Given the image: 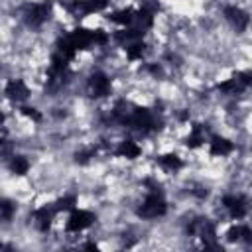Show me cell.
<instances>
[{"label": "cell", "instance_id": "cell-1", "mask_svg": "<svg viewBox=\"0 0 252 252\" xmlns=\"http://www.w3.org/2000/svg\"><path fill=\"white\" fill-rule=\"evenodd\" d=\"M161 120L150 110V108H144V106H134V112L130 116V122L128 126L142 132V134H150L154 130H159L161 128Z\"/></svg>", "mask_w": 252, "mask_h": 252}, {"label": "cell", "instance_id": "cell-2", "mask_svg": "<svg viewBox=\"0 0 252 252\" xmlns=\"http://www.w3.org/2000/svg\"><path fill=\"white\" fill-rule=\"evenodd\" d=\"M189 234L193 236H199L203 242H205V248H219V244L215 242V236H217V226L213 220L205 219V217H199L195 219L189 226H187Z\"/></svg>", "mask_w": 252, "mask_h": 252}, {"label": "cell", "instance_id": "cell-3", "mask_svg": "<svg viewBox=\"0 0 252 252\" xmlns=\"http://www.w3.org/2000/svg\"><path fill=\"white\" fill-rule=\"evenodd\" d=\"M165 211H167V203H165V199L161 197V193H159V191H152V193L144 199L142 207L138 209V215H140L142 219H158V217H163Z\"/></svg>", "mask_w": 252, "mask_h": 252}, {"label": "cell", "instance_id": "cell-4", "mask_svg": "<svg viewBox=\"0 0 252 252\" xmlns=\"http://www.w3.org/2000/svg\"><path fill=\"white\" fill-rule=\"evenodd\" d=\"M22 18L28 26L37 28L49 18V6H45V4H28V6H24Z\"/></svg>", "mask_w": 252, "mask_h": 252}, {"label": "cell", "instance_id": "cell-5", "mask_svg": "<svg viewBox=\"0 0 252 252\" xmlns=\"http://www.w3.org/2000/svg\"><path fill=\"white\" fill-rule=\"evenodd\" d=\"M87 89H89V94L94 96V98H100V96H106L110 94V79L104 75V73H93L89 77V83H87Z\"/></svg>", "mask_w": 252, "mask_h": 252}, {"label": "cell", "instance_id": "cell-6", "mask_svg": "<svg viewBox=\"0 0 252 252\" xmlns=\"http://www.w3.org/2000/svg\"><path fill=\"white\" fill-rule=\"evenodd\" d=\"M94 220V215L89 213V211H83V209H73L71 211V217L67 220V230L69 232H81L85 228H89Z\"/></svg>", "mask_w": 252, "mask_h": 252}, {"label": "cell", "instance_id": "cell-7", "mask_svg": "<svg viewBox=\"0 0 252 252\" xmlns=\"http://www.w3.org/2000/svg\"><path fill=\"white\" fill-rule=\"evenodd\" d=\"M55 213H57L55 205H43V207L35 209V211H33V215H32V219H33V222H35L37 230L47 232V230H49V226H51V220H53Z\"/></svg>", "mask_w": 252, "mask_h": 252}, {"label": "cell", "instance_id": "cell-8", "mask_svg": "<svg viewBox=\"0 0 252 252\" xmlns=\"http://www.w3.org/2000/svg\"><path fill=\"white\" fill-rule=\"evenodd\" d=\"M224 18L228 20V24H230L236 32H244V30L248 28V22H250L248 14H246L242 8H238V6H226V8H224Z\"/></svg>", "mask_w": 252, "mask_h": 252}, {"label": "cell", "instance_id": "cell-9", "mask_svg": "<svg viewBox=\"0 0 252 252\" xmlns=\"http://www.w3.org/2000/svg\"><path fill=\"white\" fill-rule=\"evenodd\" d=\"M222 205L226 207V211L232 219H242L248 211L246 199L242 195H226V197H222Z\"/></svg>", "mask_w": 252, "mask_h": 252}, {"label": "cell", "instance_id": "cell-10", "mask_svg": "<svg viewBox=\"0 0 252 252\" xmlns=\"http://www.w3.org/2000/svg\"><path fill=\"white\" fill-rule=\"evenodd\" d=\"M69 39H71V43H73V47H75L77 51H79V49H89V47L94 43L93 32L87 30V28H77V30H73V32L69 33Z\"/></svg>", "mask_w": 252, "mask_h": 252}, {"label": "cell", "instance_id": "cell-11", "mask_svg": "<svg viewBox=\"0 0 252 252\" xmlns=\"http://www.w3.org/2000/svg\"><path fill=\"white\" fill-rule=\"evenodd\" d=\"M6 96H8L10 100H14V102H22V100H26V98L30 96V89H28V85H26L24 81L12 79V81L6 85Z\"/></svg>", "mask_w": 252, "mask_h": 252}, {"label": "cell", "instance_id": "cell-12", "mask_svg": "<svg viewBox=\"0 0 252 252\" xmlns=\"http://www.w3.org/2000/svg\"><path fill=\"white\" fill-rule=\"evenodd\" d=\"M211 156H228L232 150H234V146H232V142L230 140H226V138H222V136H211Z\"/></svg>", "mask_w": 252, "mask_h": 252}, {"label": "cell", "instance_id": "cell-13", "mask_svg": "<svg viewBox=\"0 0 252 252\" xmlns=\"http://www.w3.org/2000/svg\"><path fill=\"white\" fill-rule=\"evenodd\" d=\"M132 112H134V104H130L128 100H118V102L114 104V112H112V116H114V120H118L120 124L128 126Z\"/></svg>", "mask_w": 252, "mask_h": 252}, {"label": "cell", "instance_id": "cell-14", "mask_svg": "<svg viewBox=\"0 0 252 252\" xmlns=\"http://www.w3.org/2000/svg\"><path fill=\"white\" fill-rule=\"evenodd\" d=\"M220 93H224V94H240L244 89H246V85L238 79V75L234 73L230 79H226L224 83H219V87H217Z\"/></svg>", "mask_w": 252, "mask_h": 252}, {"label": "cell", "instance_id": "cell-15", "mask_svg": "<svg viewBox=\"0 0 252 252\" xmlns=\"http://www.w3.org/2000/svg\"><path fill=\"white\" fill-rule=\"evenodd\" d=\"M140 154H142V150H140V146H138L134 140H124V142H120L118 148H116V156L126 158V159H136Z\"/></svg>", "mask_w": 252, "mask_h": 252}, {"label": "cell", "instance_id": "cell-16", "mask_svg": "<svg viewBox=\"0 0 252 252\" xmlns=\"http://www.w3.org/2000/svg\"><path fill=\"white\" fill-rule=\"evenodd\" d=\"M142 35H144V32H142V30H138V28H130V30H126V28H124V30H120V32H116V33H114V39L126 47L128 43H134V41L142 39Z\"/></svg>", "mask_w": 252, "mask_h": 252}, {"label": "cell", "instance_id": "cell-17", "mask_svg": "<svg viewBox=\"0 0 252 252\" xmlns=\"http://www.w3.org/2000/svg\"><path fill=\"white\" fill-rule=\"evenodd\" d=\"M250 236H252V230L246 224H234V226H230L226 230V240L228 242H240V240L246 242Z\"/></svg>", "mask_w": 252, "mask_h": 252}, {"label": "cell", "instance_id": "cell-18", "mask_svg": "<svg viewBox=\"0 0 252 252\" xmlns=\"http://www.w3.org/2000/svg\"><path fill=\"white\" fill-rule=\"evenodd\" d=\"M203 144H205V126L203 124H193L191 134L185 138V146L191 148V150H195V148H199Z\"/></svg>", "mask_w": 252, "mask_h": 252}, {"label": "cell", "instance_id": "cell-19", "mask_svg": "<svg viewBox=\"0 0 252 252\" xmlns=\"http://www.w3.org/2000/svg\"><path fill=\"white\" fill-rule=\"evenodd\" d=\"M134 18H136V10H134V8H122V10H118V12H114V14L108 16L110 22L120 24V26H130V24H134Z\"/></svg>", "mask_w": 252, "mask_h": 252}, {"label": "cell", "instance_id": "cell-20", "mask_svg": "<svg viewBox=\"0 0 252 252\" xmlns=\"http://www.w3.org/2000/svg\"><path fill=\"white\" fill-rule=\"evenodd\" d=\"M134 24H136V28H138V30L146 32V30H150V28L154 26V14H152L150 10H146V8H140V10L136 12Z\"/></svg>", "mask_w": 252, "mask_h": 252}, {"label": "cell", "instance_id": "cell-21", "mask_svg": "<svg viewBox=\"0 0 252 252\" xmlns=\"http://www.w3.org/2000/svg\"><path fill=\"white\" fill-rule=\"evenodd\" d=\"M158 161L165 171H177V169L183 167V161H181V158L177 154H163V156H159Z\"/></svg>", "mask_w": 252, "mask_h": 252}, {"label": "cell", "instance_id": "cell-22", "mask_svg": "<svg viewBox=\"0 0 252 252\" xmlns=\"http://www.w3.org/2000/svg\"><path fill=\"white\" fill-rule=\"evenodd\" d=\"M28 169H30L28 158H24V156H12V159H10V171L12 173L24 175V173H28Z\"/></svg>", "mask_w": 252, "mask_h": 252}, {"label": "cell", "instance_id": "cell-23", "mask_svg": "<svg viewBox=\"0 0 252 252\" xmlns=\"http://www.w3.org/2000/svg\"><path fill=\"white\" fill-rule=\"evenodd\" d=\"M57 53H61L63 57H67L69 61L75 57V47H73V43H71V39H69V35H65V37H59V41H57V49H55Z\"/></svg>", "mask_w": 252, "mask_h": 252}, {"label": "cell", "instance_id": "cell-24", "mask_svg": "<svg viewBox=\"0 0 252 252\" xmlns=\"http://www.w3.org/2000/svg\"><path fill=\"white\" fill-rule=\"evenodd\" d=\"M124 49H126L128 59H130V61H136V59H142V55H144V51H146V43H144L142 39H138V41H134V43H128Z\"/></svg>", "mask_w": 252, "mask_h": 252}, {"label": "cell", "instance_id": "cell-25", "mask_svg": "<svg viewBox=\"0 0 252 252\" xmlns=\"http://www.w3.org/2000/svg\"><path fill=\"white\" fill-rule=\"evenodd\" d=\"M53 205H55L57 211H73L75 205H77V197L75 195H65V197L57 199Z\"/></svg>", "mask_w": 252, "mask_h": 252}, {"label": "cell", "instance_id": "cell-26", "mask_svg": "<svg viewBox=\"0 0 252 252\" xmlns=\"http://www.w3.org/2000/svg\"><path fill=\"white\" fill-rule=\"evenodd\" d=\"M14 211H16V205L12 201H8V199H2V203H0V217H2V220H10Z\"/></svg>", "mask_w": 252, "mask_h": 252}, {"label": "cell", "instance_id": "cell-27", "mask_svg": "<svg viewBox=\"0 0 252 252\" xmlns=\"http://www.w3.org/2000/svg\"><path fill=\"white\" fill-rule=\"evenodd\" d=\"M94 154H96V148H89V150H85V152H77V154H75V161H77V163H87Z\"/></svg>", "mask_w": 252, "mask_h": 252}, {"label": "cell", "instance_id": "cell-28", "mask_svg": "<svg viewBox=\"0 0 252 252\" xmlns=\"http://www.w3.org/2000/svg\"><path fill=\"white\" fill-rule=\"evenodd\" d=\"M22 114H24L26 118L33 120V122H39V120H41L39 110H37V108H33V106H24V108H22Z\"/></svg>", "mask_w": 252, "mask_h": 252}, {"label": "cell", "instance_id": "cell-29", "mask_svg": "<svg viewBox=\"0 0 252 252\" xmlns=\"http://www.w3.org/2000/svg\"><path fill=\"white\" fill-rule=\"evenodd\" d=\"M93 39H94L96 45H104L106 39H108V35H106L102 30H94V32H93Z\"/></svg>", "mask_w": 252, "mask_h": 252}, {"label": "cell", "instance_id": "cell-30", "mask_svg": "<svg viewBox=\"0 0 252 252\" xmlns=\"http://www.w3.org/2000/svg\"><path fill=\"white\" fill-rule=\"evenodd\" d=\"M238 75V79L246 85V87H250L252 85V69H246V71H240V73H236Z\"/></svg>", "mask_w": 252, "mask_h": 252}, {"label": "cell", "instance_id": "cell-31", "mask_svg": "<svg viewBox=\"0 0 252 252\" xmlns=\"http://www.w3.org/2000/svg\"><path fill=\"white\" fill-rule=\"evenodd\" d=\"M142 8H146V10H150L152 14H156V12L159 10V2H158V0H144Z\"/></svg>", "mask_w": 252, "mask_h": 252}, {"label": "cell", "instance_id": "cell-32", "mask_svg": "<svg viewBox=\"0 0 252 252\" xmlns=\"http://www.w3.org/2000/svg\"><path fill=\"white\" fill-rule=\"evenodd\" d=\"M83 248H85V250H98V246H96L94 242H87Z\"/></svg>", "mask_w": 252, "mask_h": 252}]
</instances>
